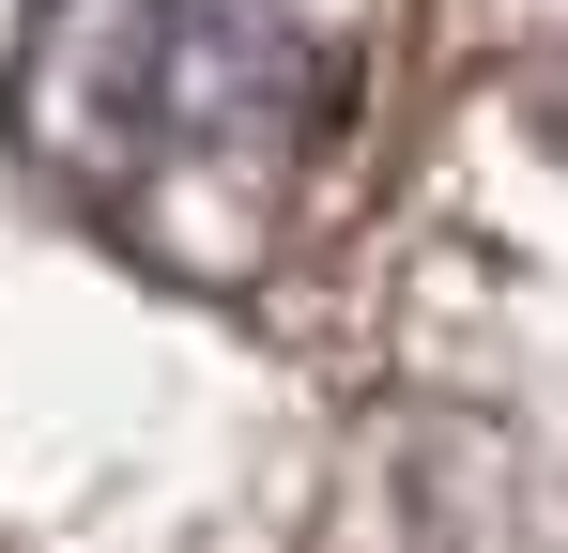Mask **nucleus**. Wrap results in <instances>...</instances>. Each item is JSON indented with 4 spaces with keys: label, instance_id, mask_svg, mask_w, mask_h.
Here are the masks:
<instances>
[{
    "label": "nucleus",
    "instance_id": "1",
    "mask_svg": "<svg viewBox=\"0 0 568 553\" xmlns=\"http://www.w3.org/2000/svg\"><path fill=\"white\" fill-rule=\"evenodd\" d=\"M338 31L307 0H31L16 154L185 292H246L338 154Z\"/></svg>",
    "mask_w": 568,
    "mask_h": 553
}]
</instances>
